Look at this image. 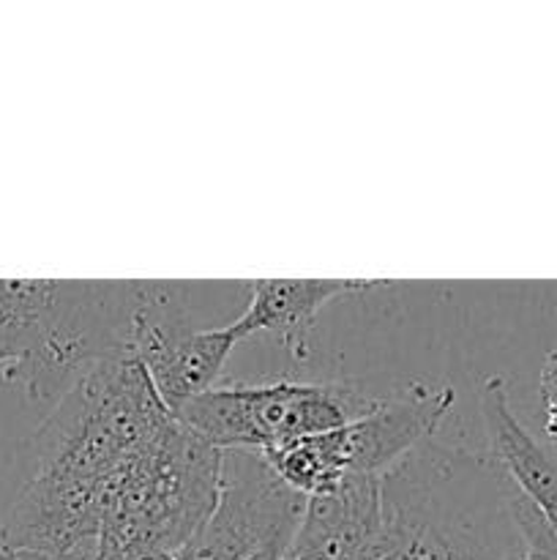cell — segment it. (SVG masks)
I'll list each match as a JSON object with an SVG mask.
<instances>
[{
	"label": "cell",
	"mask_w": 557,
	"mask_h": 560,
	"mask_svg": "<svg viewBox=\"0 0 557 560\" xmlns=\"http://www.w3.org/2000/svg\"><path fill=\"white\" fill-rule=\"evenodd\" d=\"M140 293L142 282L0 279V339L14 359L5 381L47 399L96 361L129 355Z\"/></svg>",
	"instance_id": "6da1fadb"
},
{
	"label": "cell",
	"mask_w": 557,
	"mask_h": 560,
	"mask_svg": "<svg viewBox=\"0 0 557 560\" xmlns=\"http://www.w3.org/2000/svg\"><path fill=\"white\" fill-rule=\"evenodd\" d=\"M218 474L222 452L175 421L104 485L96 560H175L211 517Z\"/></svg>",
	"instance_id": "7a4b0ae2"
},
{
	"label": "cell",
	"mask_w": 557,
	"mask_h": 560,
	"mask_svg": "<svg viewBox=\"0 0 557 560\" xmlns=\"http://www.w3.org/2000/svg\"><path fill=\"white\" fill-rule=\"evenodd\" d=\"M178 421L158 399L140 361L112 355L82 372L33 435L36 474L66 476L98 492L140 448Z\"/></svg>",
	"instance_id": "3957f363"
},
{
	"label": "cell",
	"mask_w": 557,
	"mask_h": 560,
	"mask_svg": "<svg viewBox=\"0 0 557 560\" xmlns=\"http://www.w3.org/2000/svg\"><path fill=\"white\" fill-rule=\"evenodd\" d=\"M453 399V388L415 383L396 397H382L369 416L353 424L268 448L260 457L304 498L325 495L349 476H386L420 443L435 438Z\"/></svg>",
	"instance_id": "277c9868"
},
{
	"label": "cell",
	"mask_w": 557,
	"mask_h": 560,
	"mask_svg": "<svg viewBox=\"0 0 557 560\" xmlns=\"http://www.w3.org/2000/svg\"><path fill=\"white\" fill-rule=\"evenodd\" d=\"M382 397L347 383L273 381L211 388L178 413L183 427L218 452H268L325 435L369 416Z\"/></svg>",
	"instance_id": "5b68a950"
},
{
	"label": "cell",
	"mask_w": 557,
	"mask_h": 560,
	"mask_svg": "<svg viewBox=\"0 0 557 560\" xmlns=\"http://www.w3.org/2000/svg\"><path fill=\"white\" fill-rule=\"evenodd\" d=\"M306 498L284 485L257 452H222L211 517L175 560L287 558Z\"/></svg>",
	"instance_id": "8992f818"
},
{
	"label": "cell",
	"mask_w": 557,
	"mask_h": 560,
	"mask_svg": "<svg viewBox=\"0 0 557 560\" xmlns=\"http://www.w3.org/2000/svg\"><path fill=\"white\" fill-rule=\"evenodd\" d=\"M238 342L233 326L189 328L175 282H142L129 355L140 361L153 392L175 416L211 392Z\"/></svg>",
	"instance_id": "52a82bcc"
},
{
	"label": "cell",
	"mask_w": 557,
	"mask_h": 560,
	"mask_svg": "<svg viewBox=\"0 0 557 560\" xmlns=\"http://www.w3.org/2000/svg\"><path fill=\"white\" fill-rule=\"evenodd\" d=\"M98 536L102 503L93 487L66 476L33 474L0 528V547L96 560Z\"/></svg>",
	"instance_id": "ba28073f"
},
{
	"label": "cell",
	"mask_w": 557,
	"mask_h": 560,
	"mask_svg": "<svg viewBox=\"0 0 557 560\" xmlns=\"http://www.w3.org/2000/svg\"><path fill=\"white\" fill-rule=\"evenodd\" d=\"M388 552L382 476H349L336 490L306 498L287 560H382Z\"/></svg>",
	"instance_id": "9c48e42d"
},
{
	"label": "cell",
	"mask_w": 557,
	"mask_h": 560,
	"mask_svg": "<svg viewBox=\"0 0 557 560\" xmlns=\"http://www.w3.org/2000/svg\"><path fill=\"white\" fill-rule=\"evenodd\" d=\"M375 284L380 282H364V279H257V282H249V306L229 326L238 334L240 342L254 337V334H276L295 359H306L311 326H315V317L320 315L322 306L344 299V295L366 293Z\"/></svg>",
	"instance_id": "30bf717a"
},
{
	"label": "cell",
	"mask_w": 557,
	"mask_h": 560,
	"mask_svg": "<svg viewBox=\"0 0 557 560\" xmlns=\"http://www.w3.org/2000/svg\"><path fill=\"white\" fill-rule=\"evenodd\" d=\"M481 413L489 435L491 463L557 534V463L513 416L502 377L491 375L484 381Z\"/></svg>",
	"instance_id": "8fae6325"
},
{
	"label": "cell",
	"mask_w": 557,
	"mask_h": 560,
	"mask_svg": "<svg viewBox=\"0 0 557 560\" xmlns=\"http://www.w3.org/2000/svg\"><path fill=\"white\" fill-rule=\"evenodd\" d=\"M541 405H544L546 416L544 430L557 446V350L546 353L544 359V370H541Z\"/></svg>",
	"instance_id": "7c38bea8"
},
{
	"label": "cell",
	"mask_w": 557,
	"mask_h": 560,
	"mask_svg": "<svg viewBox=\"0 0 557 560\" xmlns=\"http://www.w3.org/2000/svg\"><path fill=\"white\" fill-rule=\"evenodd\" d=\"M0 560H74V558H58V556H47V552H36V550H3V547H0Z\"/></svg>",
	"instance_id": "4fadbf2b"
},
{
	"label": "cell",
	"mask_w": 557,
	"mask_h": 560,
	"mask_svg": "<svg viewBox=\"0 0 557 560\" xmlns=\"http://www.w3.org/2000/svg\"><path fill=\"white\" fill-rule=\"evenodd\" d=\"M11 364H14V359H11L9 348H5V342H3V339H0V366H3V370H9Z\"/></svg>",
	"instance_id": "5bb4252c"
},
{
	"label": "cell",
	"mask_w": 557,
	"mask_h": 560,
	"mask_svg": "<svg viewBox=\"0 0 557 560\" xmlns=\"http://www.w3.org/2000/svg\"><path fill=\"white\" fill-rule=\"evenodd\" d=\"M251 560H287V558H282V556H257V558H251Z\"/></svg>",
	"instance_id": "9a60e30c"
},
{
	"label": "cell",
	"mask_w": 557,
	"mask_h": 560,
	"mask_svg": "<svg viewBox=\"0 0 557 560\" xmlns=\"http://www.w3.org/2000/svg\"><path fill=\"white\" fill-rule=\"evenodd\" d=\"M500 560H511V558H500Z\"/></svg>",
	"instance_id": "2e32d148"
}]
</instances>
